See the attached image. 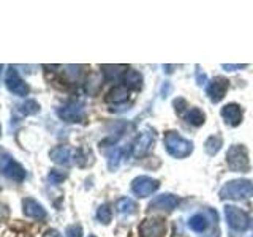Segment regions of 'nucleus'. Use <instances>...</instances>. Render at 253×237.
<instances>
[{"instance_id":"f257e3e1","label":"nucleus","mask_w":253,"mask_h":237,"mask_svg":"<svg viewBox=\"0 0 253 237\" xmlns=\"http://www.w3.org/2000/svg\"><path fill=\"white\" fill-rule=\"evenodd\" d=\"M252 196H253V184L250 180H244V179L228 182V184H225L223 188L220 190L221 199L239 201V199H245V198H252Z\"/></svg>"},{"instance_id":"f03ea898","label":"nucleus","mask_w":253,"mask_h":237,"mask_svg":"<svg viewBox=\"0 0 253 237\" xmlns=\"http://www.w3.org/2000/svg\"><path fill=\"white\" fill-rule=\"evenodd\" d=\"M165 149L174 158H185L193 152V142L182 138L176 131H168L165 134Z\"/></svg>"},{"instance_id":"7ed1b4c3","label":"nucleus","mask_w":253,"mask_h":237,"mask_svg":"<svg viewBox=\"0 0 253 237\" xmlns=\"http://www.w3.org/2000/svg\"><path fill=\"white\" fill-rule=\"evenodd\" d=\"M0 172H2L5 177L16 180V182H22L26 179V169H24L5 149H0Z\"/></svg>"},{"instance_id":"20e7f679","label":"nucleus","mask_w":253,"mask_h":237,"mask_svg":"<svg viewBox=\"0 0 253 237\" xmlns=\"http://www.w3.org/2000/svg\"><path fill=\"white\" fill-rule=\"evenodd\" d=\"M226 163L234 172H247L250 168L247 149L241 144L231 146L226 152Z\"/></svg>"},{"instance_id":"39448f33","label":"nucleus","mask_w":253,"mask_h":237,"mask_svg":"<svg viewBox=\"0 0 253 237\" xmlns=\"http://www.w3.org/2000/svg\"><path fill=\"white\" fill-rule=\"evenodd\" d=\"M225 217L229 228L236 229V231H247L249 229V217L244 210L239 207H234V205H226L225 207Z\"/></svg>"},{"instance_id":"423d86ee","label":"nucleus","mask_w":253,"mask_h":237,"mask_svg":"<svg viewBox=\"0 0 253 237\" xmlns=\"http://www.w3.org/2000/svg\"><path fill=\"white\" fill-rule=\"evenodd\" d=\"M166 223L163 218H147L139 225V237H165Z\"/></svg>"},{"instance_id":"0eeeda50","label":"nucleus","mask_w":253,"mask_h":237,"mask_svg":"<svg viewBox=\"0 0 253 237\" xmlns=\"http://www.w3.org/2000/svg\"><path fill=\"white\" fill-rule=\"evenodd\" d=\"M59 117L62 120H65L68 123H76V122H81L84 118V106L83 103H78V101H71L63 105L62 108H59Z\"/></svg>"},{"instance_id":"6e6552de","label":"nucleus","mask_w":253,"mask_h":237,"mask_svg":"<svg viewBox=\"0 0 253 237\" xmlns=\"http://www.w3.org/2000/svg\"><path fill=\"white\" fill-rule=\"evenodd\" d=\"M154 142H155V134L152 130L146 128L144 131H141L136 141L133 142V155L136 158H142L150 149H152Z\"/></svg>"},{"instance_id":"1a4fd4ad","label":"nucleus","mask_w":253,"mask_h":237,"mask_svg":"<svg viewBox=\"0 0 253 237\" xmlns=\"http://www.w3.org/2000/svg\"><path fill=\"white\" fill-rule=\"evenodd\" d=\"M229 89V81L226 78L223 76H217V78H213L212 81L208 84V87H206V95L212 100V101H220V100H223V97L226 95Z\"/></svg>"},{"instance_id":"9d476101","label":"nucleus","mask_w":253,"mask_h":237,"mask_svg":"<svg viewBox=\"0 0 253 237\" xmlns=\"http://www.w3.org/2000/svg\"><path fill=\"white\" fill-rule=\"evenodd\" d=\"M158 188V182L147 176H139L131 182V190L138 198H147Z\"/></svg>"},{"instance_id":"9b49d317","label":"nucleus","mask_w":253,"mask_h":237,"mask_svg":"<svg viewBox=\"0 0 253 237\" xmlns=\"http://www.w3.org/2000/svg\"><path fill=\"white\" fill-rule=\"evenodd\" d=\"M5 82H6V89L10 90L13 95H18V97H26V95L29 93V85L22 81V78L19 76V73L13 67L8 70Z\"/></svg>"},{"instance_id":"f8f14e48","label":"nucleus","mask_w":253,"mask_h":237,"mask_svg":"<svg viewBox=\"0 0 253 237\" xmlns=\"http://www.w3.org/2000/svg\"><path fill=\"white\" fill-rule=\"evenodd\" d=\"M180 202V199L176 195L171 193H163L158 195L155 199L150 201L149 204V210H165V212H172L177 207Z\"/></svg>"},{"instance_id":"ddd939ff","label":"nucleus","mask_w":253,"mask_h":237,"mask_svg":"<svg viewBox=\"0 0 253 237\" xmlns=\"http://www.w3.org/2000/svg\"><path fill=\"white\" fill-rule=\"evenodd\" d=\"M221 117L229 126H237L242 122V108L236 103H229L221 109Z\"/></svg>"},{"instance_id":"4468645a","label":"nucleus","mask_w":253,"mask_h":237,"mask_svg":"<svg viewBox=\"0 0 253 237\" xmlns=\"http://www.w3.org/2000/svg\"><path fill=\"white\" fill-rule=\"evenodd\" d=\"M22 207H24V213H26V217L29 218H35V220H44L46 218V209L43 207L42 204L37 202L35 199H32V198H26V199L22 201Z\"/></svg>"},{"instance_id":"2eb2a0df","label":"nucleus","mask_w":253,"mask_h":237,"mask_svg":"<svg viewBox=\"0 0 253 237\" xmlns=\"http://www.w3.org/2000/svg\"><path fill=\"white\" fill-rule=\"evenodd\" d=\"M105 100H106V103H116V105L126 101V100H128V87H125V85L113 87V89L108 92Z\"/></svg>"},{"instance_id":"dca6fc26","label":"nucleus","mask_w":253,"mask_h":237,"mask_svg":"<svg viewBox=\"0 0 253 237\" xmlns=\"http://www.w3.org/2000/svg\"><path fill=\"white\" fill-rule=\"evenodd\" d=\"M122 79H124V82H125V87H128V89L138 90V89H141V87H142V76H141L139 71H136V70L128 68L124 73Z\"/></svg>"},{"instance_id":"f3484780","label":"nucleus","mask_w":253,"mask_h":237,"mask_svg":"<svg viewBox=\"0 0 253 237\" xmlns=\"http://www.w3.org/2000/svg\"><path fill=\"white\" fill-rule=\"evenodd\" d=\"M71 150L65 146H57L51 150V160L57 164H70Z\"/></svg>"},{"instance_id":"a211bd4d","label":"nucleus","mask_w":253,"mask_h":237,"mask_svg":"<svg viewBox=\"0 0 253 237\" xmlns=\"http://www.w3.org/2000/svg\"><path fill=\"white\" fill-rule=\"evenodd\" d=\"M184 118L187 120V123L193 125V126H201L206 120V114L200 108H192L188 109L187 113L184 114Z\"/></svg>"},{"instance_id":"6ab92c4d","label":"nucleus","mask_w":253,"mask_h":237,"mask_svg":"<svg viewBox=\"0 0 253 237\" xmlns=\"http://www.w3.org/2000/svg\"><path fill=\"white\" fill-rule=\"evenodd\" d=\"M101 70L108 81H114V79L124 76L125 71L128 70V67L126 65H101Z\"/></svg>"},{"instance_id":"aec40b11","label":"nucleus","mask_w":253,"mask_h":237,"mask_svg":"<svg viewBox=\"0 0 253 237\" xmlns=\"http://www.w3.org/2000/svg\"><path fill=\"white\" fill-rule=\"evenodd\" d=\"M221 144H223V138L218 136V134H213V136H209L204 142V150L208 155H215L218 150L221 149Z\"/></svg>"},{"instance_id":"412c9836","label":"nucleus","mask_w":253,"mask_h":237,"mask_svg":"<svg viewBox=\"0 0 253 237\" xmlns=\"http://www.w3.org/2000/svg\"><path fill=\"white\" fill-rule=\"evenodd\" d=\"M116 207H117V212L128 215V213H134V212H136L138 205H136V202H134L133 199H130V198H121V199L117 201Z\"/></svg>"},{"instance_id":"4be33fe9","label":"nucleus","mask_w":253,"mask_h":237,"mask_svg":"<svg viewBox=\"0 0 253 237\" xmlns=\"http://www.w3.org/2000/svg\"><path fill=\"white\" fill-rule=\"evenodd\" d=\"M206 221L208 220H206L203 215H195V217L190 218L188 226H190V229H193V231H196V233H203L206 229Z\"/></svg>"},{"instance_id":"5701e85b","label":"nucleus","mask_w":253,"mask_h":237,"mask_svg":"<svg viewBox=\"0 0 253 237\" xmlns=\"http://www.w3.org/2000/svg\"><path fill=\"white\" fill-rule=\"evenodd\" d=\"M121 157H122V149H113V152L109 154V158H108V164H109V169L111 171H114L117 166H119Z\"/></svg>"},{"instance_id":"b1692460","label":"nucleus","mask_w":253,"mask_h":237,"mask_svg":"<svg viewBox=\"0 0 253 237\" xmlns=\"http://www.w3.org/2000/svg\"><path fill=\"white\" fill-rule=\"evenodd\" d=\"M38 109H40V106H38V103L35 101V100H27L24 105H21V111H22V114H35V113H38Z\"/></svg>"},{"instance_id":"393cba45","label":"nucleus","mask_w":253,"mask_h":237,"mask_svg":"<svg viewBox=\"0 0 253 237\" xmlns=\"http://www.w3.org/2000/svg\"><path fill=\"white\" fill-rule=\"evenodd\" d=\"M97 218L101 221V223H105V225H108L109 221H111V209L108 207L106 204H103L101 207L98 209V212H97Z\"/></svg>"},{"instance_id":"a878e982","label":"nucleus","mask_w":253,"mask_h":237,"mask_svg":"<svg viewBox=\"0 0 253 237\" xmlns=\"http://www.w3.org/2000/svg\"><path fill=\"white\" fill-rule=\"evenodd\" d=\"M65 177H67V174L62 172V171H57V169H52L49 172V180H51V184H54V185L62 184V182L65 180Z\"/></svg>"},{"instance_id":"bb28decb","label":"nucleus","mask_w":253,"mask_h":237,"mask_svg":"<svg viewBox=\"0 0 253 237\" xmlns=\"http://www.w3.org/2000/svg\"><path fill=\"white\" fill-rule=\"evenodd\" d=\"M65 237H83V228L79 225H71L67 228Z\"/></svg>"},{"instance_id":"cd10ccee","label":"nucleus","mask_w":253,"mask_h":237,"mask_svg":"<svg viewBox=\"0 0 253 237\" xmlns=\"http://www.w3.org/2000/svg\"><path fill=\"white\" fill-rule=\"evenodd\" d=\"M221 67H223V70H228V71H236V70H244L247 65H245V63H239V65H234V63L233 65L231 63H223Z\"/></svg>"},{"instance_id":"c85d7f7f","label":"nucleus","mask_w":253,"mask_h":237,"mask_svg":"<svg viewBox=\"0 0 253 237\" xmlns=\"http://www.w3.org/2000/svg\"><path fill=\"white\" fill-rule=\"evenodd\" d=\"M196 78H198V84H200V85H203V84L206 82V76L201 73V71H198V73H196Z\"/></svg>"},{"instance_id":"c756f323","label":"nucleus","mask_w":253,"mask_h":237,"mask_svg":"<svg viewBox=\"0 0 253 237\" xmlns=\"http://www.w3.org/2000/svg\"><path fill=\"white\" fill-rule=\"evenodd\" d=\"M44 237H60V234L55 231V229H51V231H47Z\"/></svg>"},{"instance_id":"7c9ffc66","label":"nucleus","mask_w":253,"mask_h":237,"mask_svg":"<svg viewBox=\"0 0 253 237\" xmlns=\"http://www.w3.org/2000/svg\"><path fill=\"white\" fill-rule=\"evenodd\" d=\"M89 237H97V236H93V234H90V236H89Z\"/></svg>"},{"instance_id":"2f4dec72","label":"nucleus","mask_w":253,"mask_h":237,"mask_svg":"<svg viewBox=\"0 0 253 237\" xmlns=\"http://www.w3.org/2000/svg\"><path fill=\"white\" fill-rule=\"evenodd\" d=\"M2 68H3V67H2V65H0V71H2Z\"/></svg>"},{"instance_id":"473e14b6","label":"nucleus","mask_w":253,"mask_h":237,"mask_svg":"<svg viewBox=\"0 0 253 237\" xmlns=\"http://www.w3.org/2000/svg\"><path fill=\"white\" fill-rule=\"evenodd\" d=\"M0 131H2V126H0Z\"/></svg>"}]
</instances>
